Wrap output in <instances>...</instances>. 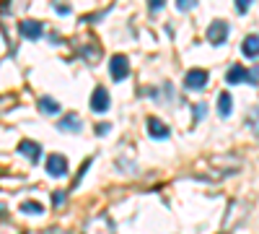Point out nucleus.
<instances>
[{"mask_svg":"<svg viewBox=\"0 0 259 234\" xmlns=\"http://www.w3.org/2000/svg\"><path fill=\"white\" fill-rule=\"evenodd\" d=\"M57 11H60V16H68V13H70L68 6H57Z\"/></svg>","mask_w":259,"mask_h":234,"instance_id":"22","label":"nucleus"},{"mask_svg":"<svg viewBox=\"0 0 259 234\" xmlns=\"http://www.w3.org/2000/svg\"><path fill=\"white\" fill-rule=\"evenodd\" d=\"M249 78V71L244 68V65H233L228 73H226V81L228 83H241V81H246Z\"/></svg>","mask_w":259,"mask_h":234,"instance_id":"11","label":"nucleus"},{"mask_svg":"<svg viewBox=\"0 0 259 234\" xmlns=\"http://www.w3.org/2000/svg\"><path fill=\"white\" fill-rule=\"evenodd\" d=\"M194 6H197V0H177V8L179 11H192Z\"/></svg>","mask_w":259,"mask_h":234,"instance_id":"17","label":"nucleus"},{"mask_svg":"<svg viewBox=\"0 0 259 234\" xmlns=\"http://www.w3.org/2000/svg\"><path fill=\"white\" fill-rule=\"evenodd\" d=\"M127 73H130L127 57L124 55H112V60H109V76L114 81H122V78H127Z\"/></svg>","mask_w":259,"mask_h":234,"instance_id":"3","label":"nucleus"},{"mask_svg":"<svg viewBox=\"0 0 259 234\" xmlns=\"http://www.w3.org/2000/svg\"><path fill=\"white\" fill-rule=\"evenodd\" d=\"M18 154H21V156H26L31 164H39V159H41V146L26 138V141H21V143H18Z\"/></svg>","mask_w":259,"mask_h":234,"instance_id":"6","label":"nucleus"},{"mask_svg":"<svg viewBox=\"0 0 259 234\" xmlns=\"http://www.w3.org/2000/svg\"><path fill=\"white\" fill-rule=\"evenodd\" d=\"M57 127H60V130H70V133H78L80 127H83V122H80V117H78V115H68V117H62V120L57 122Z\"/></svg>","mask_w":259,"mask_h":234,"instance_id":"10","label":"nucleus"},{"mask_svg":"<svg viewBox=\"0 0 259 234\" xmlns=\"http://www.w3.org/2000/svg\"><path fill=\"white\" fill-rule=\"evenodd\" d=\"M65 198H68V195H65L62 190H55V193H52V206H55V208H60V206L65 203Z\"/></svg>","mask_w":259,"mask_h":234,"instance_id":"16","label":"nucleus"},{"mask_svg":"<svg viewBox=\"0 0 259 234\" xmlns=\"http://www.w3.org/2000/svg\"><path fill=\"white\" fill-rule=\"evenodd\" d=\"M241 50H244V55H246L249 60H256V55H259V37H256V34H249V37L244 39Z\"/></svg>","mask_w":259,"mask_h":234,"instance_id":"9","label":"nucleus"},{"mask_svg":"<svg viewBox=\"0 0 259 234\" xmlns=\"http://www.w3.org/2000/svg\"><path fill=\"white\" fill-rule=\"evenodd\" d=\"M106 133H109V125H106V122L96 125V136H106Z\"/></svg>","mask_w":259,"mask_h":234,"instance_id":"20","label":"nucleus"},{"mask_svg":"<svg viewBox=\"0 0 259 234\" xmlns=\"http://www.w3.org/2000/svg\"><path fill=\"white\" fill-rule=\"evenodd\" d=\"M89 166H91V159H85V161H83V166L78 169V177L73 180V187H78V185H80V180H83V175H85V169H89Z\"/></svg>","mask_w":259,"mask_h":234,"instance_id":"15","label":"nucleus"},{"mask_svg":"<svg viewBox=\"0 0 259 234\" xmlns=\"http://www.w3.org/2000/svg\"><path fill=\"white\" fill-rule=\"evenodd\" d=\"M205 83H207V71H202V68L187 71V76H184V86L187 89H202Z\"/></svg>","mask_w":259,"mask_h":234,"instance_id":"7","label":"nucleus"},{"mask_svg":"<svg viewBox=\"0 0 259 234\" xmlns=\"http://www.w3.org/2000/svg\"><path fill=\"white\" fill-rule=\"evenodd\" d=\"M39 110L55 115V112H60V104H57L55 99H50V96H41V99H39Z\"/></svg>","mask_w":259,"mask_h":234,"instance_id":"13","label":"nucleus"},{"mask_svg":"<svg viewBox=\"0 0 259 234\" xmlns=\"http://www.w3.org/2000/svg\"><path fill=\"white\" fill-rule=\"evenodd\" d=\"M112 107V99H109V91H106V89H96L94 91V96H91V110L94 112H99V115H104L106 110H109Z\"/></svg>","mask_w":259,"mask_h":234,"instance_id":"5","label":"nucleus"},{"mask_svg":"<svg viewBox=\"0 0 259 234\" xmlns=\"http://www.w3.org/2000/svg\"><path fill=\"white\" fill-rule=\"evenodd\" d=\"M47 175L50 177H65L68 175V159H65L62 154H52L47 159Z\"/></svg>","mask_w":259,"mask_h":234,"instance_id":"4","label":"nucleus"},{"mask_svg":"<svg viewBox=\"0 0 259 234\" xmlns=\"http://www.w3.org/2000/svg\"><path fill=\"white\" fill-rule=\"evenodd\" d=\"M0 214H6V203H0Z\"/></svg>","mask_w":259,"mask_h":234,"instance_id":"23","label":"nucleus"},{"mask_svg":"<svg viewBox=\"0 0 259 234\" xmlns=\"http://www.w3.org/2000/svg\"><path fill=\"white\" fill-rule=\"evenodd\" d=\"M163 3H166V0H150V11H158Z\"/></svg>","mask_w":259,"mask_h":234,"instance_id":"21","label":"nucleus"},{"mask_svg":"<svg viewBox=\"0 0 259 234\" xmlns=\"http://www.w3.org/2000/svg\"><path fill=\"white\" fill-rule=\"evenodd\" d=\"M205 112H207V104H197V107H194V120H202Z\"/></svg>","mask_w":259,"mask_h":234,"instance_id":"19","label":"nucleus"},{"mask_svg":"<svg viewBox=\"0 0 259 234\" xmlns=\"http://www.w3.org/2000/svg\"><path fill=\"white\" fill-rule=\"evenodd\" d=\"M148 133H150V138H156V141H166L171 136L168 125L161 122L158 117H148Z\"/></svg>","mask_w":259,"mask_h":234,"instance_id":"8","label":"nucleus"},{"mask_svg":"<svg viewBox=\"0 0 259 234\" xmlns=\"http://www.w3.org/2000/svg\"><path fill=\"white\" fill-rule=\"evenodd\" d=\"M228 31H231V26L226 24V21H212V24L207 26V42L210 45H223V42L228 39Z\"/></svg>","mask_w":259,"mask_h":234,"instance_id":"1","label":"nucleus"},{"mask_svg":"<svg viewBox=\"0 0 259 234\" xmlns=\"http://www.w3.org/2000/svg\"><path fill=\"white\" fill-rule=\"evenodd\" d=\"M18 34L26 37V39H39L41 34H45V24L41 21H34V18H26L18 24Z\"/></svg>","mask_w":259,"mask_h":234,"instance_id":"2","label":"nucleus"},{"mask_svg":"<svg viewBox=\"0 0 259 234\" xmlns=\"http://www.w3.org/2000/svg\"><path fill=\"white\" fill-rule=\"evenodd\" d=\"M251 3H254V0H236V8H239V13H246Z\"/></svg>","mask_w":259,"mask_h":234,"instance_id":"18","label":"nucleus"},{"mask_svg":"<svg viewBox=\"0 0 259 234\" xmlns=\"http://www.w3.org/2000/svg\"><path fill=\"white\" fill-rule=\"evenodd\" d=\"M218 112H221V117H228V115L233 112V99H231V94H221V96H218Z\"/></svg>","mask_w":259,"mask_h":234,"instance_id":"12","label":"nucleus"},{"mask_svg":"<svg viewBox=\"0 0 259 234\" xmlns=\"http://www.w3.org/2000/svg\"><path fill=\"white\" fill-rule=\"evenodd\" d=\"M21 214H45V208H41V203H34V200H26V203H21Z\"/></svg>","mask_w":259,"mask_h":234,"instance_id":"14","label":"nucleus"}]
</instances>
